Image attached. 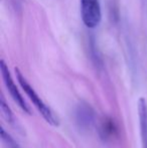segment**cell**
<instances>
[{
	"label": "cell",
	"mask_w": 147,
	"mask_h": 148,
	"mask_svg": "<svg viewBox=\"0 0 147 148\" xmlns=\"http://www.w3.org/2000/svg\"><path fill=\"white\" fill-rule=\"evenodd\" d=\"M0 135H1L2 141H3L4 144H5L8 148H19V146L17 145V143L12 139V137L6 133V131L4 130L3 127L0 128Z\"/></svg>",
	"instance_id": "cell-8"
},
{
	"label": "cell",
	"mask_w": 147,
	"mask_h": 148,
	"mask_svg": "<svg viewBox=\"0 0 147 148\" xmlns=\"http://www.w3.org/2000/svg\"><path fill=\"white\" fill-rule=\"evenodd\" d=\"M138 116L142 148H147V103L144 98L138 100Z\"/></svg>",
	"instance_id": "cell-5"
},
{
	"label": "cell",
	"mask_w": 147,
	"mask_h": 148,
	"mask_svg": "<svg viewBox=\"0 0 147 148\" xmlns=\"http://www.w3.org/2000/svg\"><path fill=\"white\" fill-rule=\"evenodd\" d=\"M116 133H117L116 126L111 119H106L102 121V123L100 124V135L103 137V139L111 138Z\"/></svg>",
	"instance_id": "cell-6"
},
{
	"label": "cell",
	"mask_w": 147,
	"mask_h": 148,
	"mask_svg": "<svg viewBox=\"0 0 147 148\" xmlns=\"http://www.w3.org/2000/svg\"><path fill=\"white\" fill-rule=\"evenodd\" d=\"M0 111H1V114H2V116H3V118L5 119L9 124L14 125V121H15L14 120V116L2 95H1V97H0Z\"/></svg>",
	"instance_id": "cell-7"
},
{
	"label": "cell",
	"mask_w": 147,
	"mask_h": 148,
	"mask_svg": "<svg viewBox=\"0 0 147 148\" xmlns=\"http://www.w3.org/2000/svg\"><path fill=\"white\" fill-rule=\"evenodd\" d=\"M95 120L94 110L86 103H81L76 109V122L81 129H89Z\"/></svg>",
	"instance_id": "cell-4"
},
{
	"label": "cell",
	"mask_w": 147,
	"mask_h": 148,
	"mask_svg": "<svg viewBox=\"0 0 147 148\" xmlns=\"http://www.w3.org/2000/svg\"><path fill=\"white\" fill-rule=\"evenodd\" d=\"M15 74L17 81L19 83V85L21 86V88L23 89V91L25 92V94L28 96V98L30 99V101L32 102L36 108L38 110L39 113L42 115V117L44 118V120L47 123H49L53 126H57L59 122H57L55 116L53 115V113L51 112V110L49 109V107H47L44 103L42 102V100L38 97V95L36 94V92L34 91V89L29 85V83L26 81V79L23 77V75L20 73V71L18 69H15Z\"/></svg>",
	"instance_id": "cell-1"
},
{
	"label": "cell",
	"mask_w": 147,
	"mask_h": 148,
	"mask_svg": "<svg viewBox=\"0 0 147 148\" xmlns=\"http://www.w3.org/2000/svg\"><path fill=\"white\" fill-rule=\"evenodd\" d=\"M0 70H1L2 78H3V81H4V83H5V86H6V88H7L8 92H9V94L11 95L12 99L14 100V102H16V104L19 106V108L22 111L30 115L31 111L29 110V107H28L27 104L24 101V99L22 98L20 92L18 91L16 85L14 84L13 80H12V78H11V75H10L9 71H8V68L5 62H4V60L0 62Z\"/></svg>",
	"instance_id": "cell-3"
},
{
	"label": "cell",
	"mask_w": 147,
	"mask_h": 148,
	"mask_svg": "<svg viewBox=\"0 0 147 148\" xmlns=\"http://www.w3.org/2000/svg\"><path fill=\"white\" fill-rule=\"evenodd\" d=\"M81 12L86 26L94 28L100 23L102 14L99 0H81Z\"/></svg>",
	"instance_id": "cell-2"
}]
</instances>
